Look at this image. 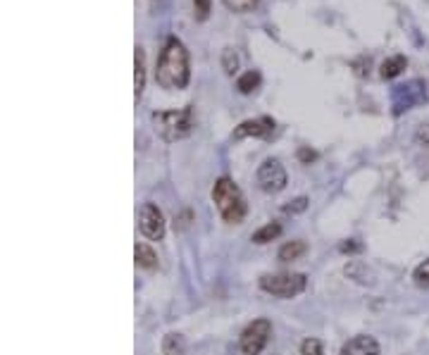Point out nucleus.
Returning a JSON list of instances; mask_svg holds the SVG:
<instances>
[{
	"label": "nucleus",
	"instance_id": "f257e3e1",
	"mask_svg": "<svg viewBox=\"0 0 429 355\" xmlns=\"http://www.w3.org/2000/svg\"><path fill=\"white\" fill-rule=\"evenodd\" d=\"M189 77V51H186V46L176 36H170L165 41L163 51H160L158 64H155V82H158L160 89L179 91L186 89Z\"/></svg>",
	"mask_w": 429,
	"mask_h": 355
},
{
	"label": "nucleus",
	"instance_id": "f03ea898",
	"mask_svg": "<svg viewBox=\"0 0 429 355\" xmlns=\"http://www.w3.org/2000/svg\"><path fill=\"white\" fill-rule=\"evenodd\" d=\"M212 203H214V208L219 210V215H222V219L227 224H241L246 217V212H248L244 193H241V188L236 186L229 176H219V179L214 181Z\"/></svg>",
	"mask_w": 429,
	"mask_h": 355
},
{
	"label": "nucleus",
	"instance_id": "7ed1b4c3",
	"mask_svg": "<svg viewBox=\"0 0 429 355\" xmlns=\"http://www.w3.org/2000/svg\"><path fill=\"white\" fill-rule=\"evenodd\" d=\"M153 129L163 141H179L186 138L193 129V110L191 105L181 107V110H160L150 115Z\"/></svg>",
	"mask_w": 429,
	"mask_h": 355
},
{
	"label": "nucleus",
	"instance_id": "20e7f679",
	"mask_svg": "<svg viewBox=\"0 0 429 355\" xmlns=\"http://www.w3.org/2000/svg\"><path fill=\"white\" fill-rule=\"evenodd\" d=\"M308 286V277L305 274H265L260 277V289L277 298H293V295L303 293Z\"/></svg>",
	"mask_w": 429,
	"mask_h": 355
},
{
	"label": "nucleus",
	"instance_id": "39448f33",
	"mask_svg": "<svg viewBox=\"0 0 429 355\" xmlns=\"http://www.w3.org/2000/svg\"><path fill=\"white\" fill-rule=\"evenodd\" d=\"M272 336V322L270 320H253L244 329L239 338V348L244 355H260L262 348L267 346Z\"/></svg>",
	"mask_w": 429,
	"mask_h": 355
},
{
	"label": "nucleus",
	"instance_id": "423d86ee",
	"mask_svg": "<svg viewBox=\"0 0 429 355\" xmlns=\"http://www.w3.org/2000/svg\"><path fill=\"white\" fill-rule=\"evenodd\" d=\"M391 100H394V115H403L405 110H412V107L422 105L427 100L425 84H422L420 79H412V82H408V84L396 86Z\"/></svg>",
	"mask_w": 429,
	"mask_h": 355
},
{
	"label": "nucleus",
	"instance_id": "0eeeda50",
	"mask_svg": "<svg viewBox=\"0 0 429 355\" xmlns=\"http://www.w3.org/2000/svg\"><path fill=\"white\" fill-rule=\"evenodd\" d=\"M255 181L265 193H279L286 188L289 176H286V170L282 167L279 160H265V163L257 167Z\"/></svg>",
	"mask_w": 429,
	"mask_h": 355
},
{
	"label": "nucleus",
	"instance_id": "6e6552de",
	"mask_svg": "<svg viewBox=\"0 0 429 355\" xmlns=\"http://www.w3.org/2000/svg\"><path fill=\"white\" fill-rule=\"evenodd\" d=\"M138 229L141 234L146 236L148 241H163L165 239V217H163V210H160L155 203H146L141 208V215H138Z\"/></svg>",
	"mask_w": 429,
	"mask_h": 355
},
{
	"label": "nucleus",
	"instance_id": "1a4fd4ad",
	"mask_svg": "<svg viewBox=\"0 0 429 355\" xmlns=\"http://www.w3.org/2000/svg\"><path fill=\"white\" fill-rule=\"evenodd\" d=\"M275 131V120L272 117H255L246 120L234 129V138H267Z\"/></svg>",
	"mask_w": 429,
	"mask_h": 355
},
{
	"label": "nucleus",
	"instance_id": "9d476101",
	"mask_svg": "<svg viewBox=\"0 0 429 355\" xmlns=\"http://www.w3.org/2000/svg\"><path fill=\"white\" fill-rule=\"evenodd\" d=\"M341 355H379V343L369 334H358L343 343Z\"/></svg>",
	"mask_w": 429,
	"mask_h": 355
},
{
	"label": "nucleus",
	"instance_id": "9b49d317",
	"mask_svg": "<svg viewBox=\"0 0 429 355\" xmlns=\"http://www.w3.org/2000/svg\"><path fill=\"white\" fill-rule=\"evenodd\" d=\"M146 89V55L143 48H134V100L138 103V98L143 95Z\"/></svg>",
	"mask_w": 429,
	"mask_h": 355
},
{
	"label": "nucleus",
	"instance_id": "f8f14e48",
	"mask_svg": "<svg viewBox=\"0 0 429 355\" xmlns=\"http://www.w3.org/2000/svg\"><path fill=\"white\" fill-rule=\"evenodd\" d=\"M405 67H408L405 55H391V57H386V60L382 62V67H379V77L382 79H396L399 74H403Z\"/></svg>",
	"mask_w": 429,
	"mask_h": 355
},
{
	"label": "nucleus",
	"instance_id": "ddd939ff",
	"mask_svg": "<svg viewBox=\"0 0 429 355\" xmlns=\"http://www.w3.org/2000/svg\"><path fill=\"white\" fill-rule=\"evenodd\" d=\"M134 257H136V265L143 267V270H155L158 267V255H155V251L148 244H136Z\"/></svg>",
	"mask_w": 429,
	"mask_h": 355
},
{
	"label": "nucleus",
	"instance_id": "4468645a",
	"mask_svg": "<svg viewBox=\"0 0 429 355\" xmlns=\"http://www.w3.org/2000/svg\"><path fill=\"white\" fill-rule=\"evenodd\" d=\"M305 251H308V244H305V241H289V244H284L282 248H279V260L293 262V260H298L300 255H305Z\"/></svg>",
	"mask_w": 429,
	"mask_h": 355
},
{
	"label": "nucleus",
	"instance_id": "2eb2a0df",
	"mask_svg": "<svg viewBox=\"0 0 429 355\" xmlns=\"http://www.w3.org/2000/svg\"><path fill=\"white\" fill-rule=\"evenodd\" d=\"M282 234V224L279 222H270V224H265V227H260L257 231H253V236H250V241L253 244H270V241H275L277 236Z\"/></svg>",
	"mask_w": 429,
	"mask_h": 355
},
{
	"label": "nucleus",
	"instance_id": "dca6fc26",
	"mask_svg": "<svg viewBox=\"0 0 429 355\" xmlns=\"http://www.w3.org/2000/svg\"><path fill=\"white\" fill-rule=\"evenodd\" d=\"M163 355H186V341L181 334H167L163 338Z\"/></svg>",
	"mask_w": 429,
	"mask_h": 355
},
{
	"label": "nucleus",
	"instance_id": "f3484780",
	"mask_svg": "<svg viewBox=\"0 0 429 355\" xmlns=\"http://www.w3.org/2000/svg\"><path fill=\"white\" fill-rule=\"evenodd\" d=\"M260 82H262L260 72H255V69H250V72L241 74V77H239V82H236V89H239L244 95H248V93H253V91L257 89V86H260Z\"/></svg>",
	"mask_w": 429,
	"mask_h": 355
},
{
	"label": "nucleus",
	"instance_id": "a211bd4d",
	"mask_svg": "<svg viewBox=\"0 0 429 355\" xmlns=\"http://www.w3.org/2000/svg\"><path fill=\"white\" fill-rule=\"evenodd\" d=\"M222 3H224V8H227L229 12L244 15V12H250V10H255L260 0H222Z\"/></svg>",
	"mask_w": 429,
	"mask_h": 355
},
{
	"label": "nucleus",
	"instance_id": "6ab92c4d",
	"mask_svg": "<svg viewBox=\"0 0 429 355\" xmlns=\"http://www.w3.org/2000/svg\"><path fill=\"white\" fill-rule=\"evenodd\" d=\"M346 277L356 279V282H360V284L369 282V279H367V267H365L363 262H358V260H351L346 265Z\"/></svg>",
	"mask_w": 429,
	"mask_h": 355
},
{
	"label": "nucleus",
	"instance_id": "aec40b11",
	"mask_svg": "<svg viewBox=\"0 0 429 355\" xmlns=\"http://www.w3.org/2000/svg\"><path fill=\"white\" fill-rule=\"evenodd\" d=\"M412 282H415V286H420V289H429V260L420 262V265L415 267V272H412Z\"/></svg>",
	"mask_w": 429,
	"mask_h": 355
},
{
	"label": "nucleus",
	"instance_id": "412c9836",
	"mask_svg": "<svg viewBox=\"0 0 429 355\" xmlns=\"http://www.w3.org/2000/svg\"><path fill=\"white\" fill-rule=\"evenodd\" d=\"M212 12V0H193V17L196 21H206Z\"/></svg>",
	"mask_w": 429,
	"mask_h": 355
},
{
	"label": "nucleus",
	"instance_id": "4be33fe9",
	"mask_svg": "<svg viewBox=\"0 0 429 355\" xmlns=\"http://www.w3.org/2000/svg\"><path fill=\"white\" fill-rule=\"evenodd\" d=\"M222 67H224V72H227L229 77H234L236 69H239V55H236L232 48H227V51L222 53Z\"/></svg>",
	"mask_w": 429,
	"mask_h": 355
},
{
	"label": "nucleus",
	"instance_id": "5701e85b",
	"mask_svg": "<svg viewBox=\"0 0 429 355\" xmlns=\"http://www.w3.org/2000/svg\"><path fill=\"white\" fill-rule=\"evenodd\" d=\"M300 355H325L322 353V341L320 338H305L300 343Z\"/></svg>",
	"mask_w": 429,
	"mask_h": 355
},
{
	"label": "nucleus",
	"instance_id": "b1692460",
	"mask_svg": "<svg viewBox=\"0 0 429 355\" xmlns=\"http://www.w3.org/2000/svg\"><path fill=\"white\" fill-rule=\"evenodd\" d=\"M305 208H308V198L300 196V198H296V201L289 203V206H284V208H282V212H286V215H296V212H303Z\"/></svg>",
	"mask_w": 429,
	"mask_h": 355
},
{
	"label": "nucleus",
	"instance_id": "393cba45",
	"mask_svg": "<svg viewBox=\"0 0 429 355\" xmlns=\"http://www.w3.org/2000/svg\"><path fill=\"white\" fill-rule=\"evenodd\" d=\"M298 160L300 163H305V165H310L313 160H318V153L310 150V148H298Z\"/></svg>",
	"mask_w": 429,
	"mask_h": 355
},
{
	"label": "nucleus",
	"instance_id": "a878e982",
	"mask_svg": "<svg viewBox=\"0 0 429 355\" xmlns=\"http://www.w3.org/2000/svg\"><path fill=\"white\" fill-rule=\"evenodd\" d=\"M339 251H341V253H360L363 246L356 244V241H343V244L339 246Z\"/></svg>",
	"mask_w": 429,
	"mask_h": 355
},
{
	"label": "nucleus",
	"instance_id": "bb28decb",
	"mask_svg": "<svg viewBox=\"0 0 429 355\" xmlns=\"http://www.w3.org/2000/svg\"><path fill=\"white\" fill-rule=\"evenodd\" d=\"M417 141L429 146V125H422L420 129H417Z\"/></svg>",
	"mask_w": 429,
	"mask_h": 355
}]
</instances>
